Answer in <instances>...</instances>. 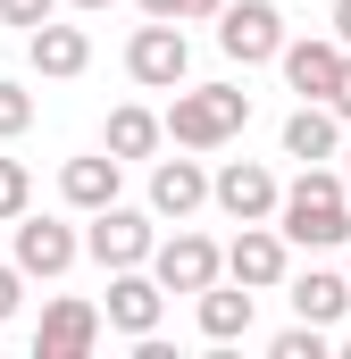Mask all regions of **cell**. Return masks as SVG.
Returning <instances> with one entry per match:
<instances>
[{
    "label": "cell",
    "mask_w": 351,
    "mask_h": 359,
    "mask_svg": "<svg viewBox=\"0 0 351 359\" xmlns=\"http://www.w3.org/2000/svg\"><path fill=\"white\" fill-rule=\"evenodd\" d=\"M243 126H251V92H234V84L176 92V109L159 117V134H168L176 151H226Z\"/></svg>",
    "instance_id": "2"
},
{
    "label": "cell",
    "mask_w": 351,
    "mask_h": 359,
    "mask_svg": "<svg viewBox=\"0 0 351 359\" xmlns=\"http://www.w3.org/2000/svg\"><path fill=\"white\" fill-rule=\"evenodd\" d=\"M25 126H34V92H25V84H0V142H17Z\"/></svg>",
    "instance_id": "21"
},
{
    "label": "cell",
    "mask_w": 351,
    "mask_h": 359,
    "mask_svg": "<svg viewBox=\"0 0 351 359\" xmlns=\"http://www.w3.org/2000/svg\"><path fill=\"white\" fill-rule=\"evenodd\" d=\"M276 234L301 243V251H335L351 243V192L335 168H301V176L276 192Z\"/></svg>",
    "instance_id": "1"
},
{
    "label": "cell",
    "mask_w": 351,
    "mask_h": 359,
    "mask_svg": "<svg viewBox=\"0 0 351 359\" xmlns=\"http://www.w3.org/2000/svg\"><path fill=\"white\" fill-rule=\"evenodd\" d=\"M25 201H34L25 159H0V226H17V217H25Z\"/></svg>",
    "instance_id": "20"
},
{
    "label": "cell",
    "mask_w": 351,
    "mask_h": 359,
    "mask_svg": "<svg viewBox=\"0 0 351 359\" xmlns=\"http://www.w3.org/2000/svg\"><path fill=\"white\" fill-rule=\"evenodd\" d=\"M143 268L159 276V292H201V284H218V243L209 234H168V243H151Z\"/></svg>",
    "instance_id": "10"
},
{
    "label": "cell",
    "mask_w": 351,
    "mask_h": 359,
    "mask_svg": "<svg viewBox=\"0 0 351 359\" xmlns=\"http://www.w3.org/2000/svg\"><path fill=\"white\" fill-rule=\"evenodd\" d=\"M343 192H351V142H343Z\"/></svg>",
    "instance_id": "30"
},
{
    "label": "cell",
    "mask_w": 351,
    "mask_h": 359,
    "mask_svg": "<svg viewBox=\"0 0 351 359\" xmlns=\"http://www.w3.org/2000/svg\"><path fill=\"white\" fill-rule=\"evenodd\" d=\"M92 343H100V301H76V292H59L34 326V359H92Z\"/></svg>",
    "instance_id": "8"
},
{
    "label": "cell",
    "mask_w": 351,
    "mask_h": 359,
    "mask_svg": "<svg viewBox=\"0 0 351 359\" xmlns=\"http://www.w3.org/2000/svg\"><path fill=\"white\" fill-rule=\"evenodd\" d=\"M42 17H59V0H0V25H17V34H34Z\"/></svg>",
    "instance_id": "23"
},
{
    "label": "cell",
    "mask_w": 351,
    "mask_h": 359,
    "mask_svg": "<svg viewBox=\"0 0 351 359\" xmlns=\"http://www.w3.org/2000/svg\"><path fill=\"white\" fill-rule=\"evenodd\" d=\"M117 176H126V168H117L109 151H92V159H67V168H59V201L92 217V209H109V201H117Z\"/></svg>",
    "instance_id": "16"
},
{
    "label": "cell",
    "mask_w": 351,
    "mask_h": 359,
    "mask_svg": "<svg viewBox=\"0 0 351 359\" xmlns=\"http://www.w3.org/2000/svg\"><path fill=\"white\" fill-rule=\"evenodd\" d=\"M25 59H34V76L67 84V76H84V67H92V34H84V25H59V17H42V25L25 34Z\"/></svg>",
    "instance_id": "11"
},
{
    "label": "cell",
    "mask_w": 351,
    "mask_h": 359,
    "mask_svg": "<svg viewBox=\"0 0 351 359\" xmlns=\"http://www.w3.org/2000/svg\"><path fill=\"white\" fill-rule=\"evenodd\" d=\"M335 42L351 50V0H335Z\"/></svg>",
    "instance_id": "27"
},
{
    "label": "cell",
    "mask_w": 351,
    "mask_h": 359,
    "mask_svg": "<svg viewBox=\"0 0 351 359\" xmlns=\"http://www.w3.org/2000/svg\"><path fill=\"white\" fill-rule=\"evenodd\" d=\"M151 209H126V201H109V209H92V226H84V251L100 259V268H143L151 259Z\"/></svg>",
    "instance_id": "6"
},
{
    "label": "cell",
    "mask_w": 351,
    "mask_h": 359,
    "mask_svg": "<svg viewBox=\"0 0 351 359\" xmlns=\"http://www.w3.org/2000/svg\"><path fill=\"white\" fill-rule=\"evenodd\" d=\"M326 109H335V117L351 126V50H343V76H335V92H326Z\"/></svg>",
    "instance_id": "25"
},
{
    "label": "cell",
    "mask_w": 351,
    "mask_h": 359,
    "mask_svg": "<svg viewBox=\"0 0 351 359\" xmlns=\"http://www.w3.org/2000/svg\"><path fill=\"white\" fill-rule=\"evenodd\" d=\"M17 301H25V268H17V259H8V268H0V318H8V309H17Z\"/></svg>",
    "instance_id": "24"
},
{
    "label": "cell",
    "mask_w": 351,
    "mask_h": 359,
    "mask_svg": "<svg viewBox=\"0 0 351 359\" xmlns=\"http://www.w3.org/2000/svg\"><path fill=\"white\" fill-rule=\"evenodd\" d=\"M67 8H84V17H100V8H117V0H67Z\"/></svg>",
    "instance_id": "29"
},
{
    "label": "cell",
    "mask_w": 351,
    "mask_h": 359,
    "mask_svg": "<svg viewBox=\"0 0 351 359\" xmlns=\"http://www.w3.org/2000/svg\"><path fill=\"white\" fill-rule=\"evenodd\" d=\"M159 142H168V134H159L151 109H109V126H100V151H109L117 168H126V159H151Z\"/></svg>",
    "instance_id": "19"
},
{
    "label": "cell",
    "mask_w": 351,
    "mask_h": 359,
    "mask_svg": "<svg viewBox=\"0 0 351 359\" xmlns=\"http://www.w3.org/2000/svg\"><path fill=\"white\" fill-rule=\"evenodd\" d=\"M276 67H284V84L301 92V100H326L335 76H343V42H284Z\"/></svg>",
    "instance_id": "14"
},
{
    "label": "cell",
    "mask_w": 351,
    "mask_h": 359,
    "mask_svg": "<svg viewBox=\"0 0 351 359\" xmlns=\"http://www.w3.org/2000/svg\"><path fill=\"white\" fill-rule=\"evenodd\" d=\"M218 276H234L243 292H276V284L293 276V243H284V234L260 217V226H243V234L218 251Z\"/></svg>",
    "instance_id": "5"
},
{
    "label": "cell",
    "mask_w": 351,
    "mask_h": 359,
    "mask_svg": "<svg viewBox=\"0 0 351 359\" xmlns=\"http://www.w3.org/2000/svg\"><path fill=\"white\" fill-rule=\"evenodd\" d=\"M143 17H176V0H143Z\"/></svg>",
    "instance_id": "28"
},
{
    "label": "cell",
    "mask_w": 351,
    "mask_h": 359,
    "mask_svg": "<svg viewBox=\"0 0 351 359\" xmlns=\"http://www.w3.org/2000/svg\"><path fill=\"white\" fill-rule=\"evenodd\" d=\"M201 201H209L201 159H159V168H151V217H176V226H184Z\"/></svg>",
    "instance_id": "15"
},
{
    "label": "cell",
    "mask_w": 351,
    "mask_h": 359,
    "mask_svg": "<svg viewBox=\"0 0 351 359\" xmlns=\"http://www.w3.org/2000/svg\"><path fill=\"white\" fill-rule=\"evenodd\" d=\"M218 8H226V0H176V25H209Z\"/></svg>",
    "instance_id": "26"
},
{
    "label": "cell",
    "mask_w": 351,
    "mask_h": 359,
    "mask_svg": "<svg viewBox=\"0 0 351 359\" xmlns=\"http://www.w3.org/2000/svg\"><path fill=\"white\" fill-rule=\"evenodd\" d=\"M343 151V117L326 109V100H301L293 117H284V159H301V168H326Z\"/></svg>",
    "instance_id": "13"
},
{
    "label": "cell",
    "mask_w": 351,
    "mask_h": 359,
    "mask_svg": "<svg viewBox=\"0 0 351 359\" xmlns=\"http://www.w3.org/2000/svg\"><path fill=\"white\" fill-rule=\"evenodd\" d=\"M201 334L209 343H243L251 334V292L226 276V284H201Z\"/></svg>",
    "instance_id": "18"
},
{
    "label": "cell",
    "mask_w": 351,
    "mask_h": 359,
    "mask_svg": "<svg viewBox=\"0 0 351 359\" xmlns=\"http://www.w3.org/2000/svg\"><path fill=\"white\" fill-rule=\"evenodd\" d=\"M293 284V318H310V326H335L351 309V276H335V268H310V276H284Z\"/></svg>",
    "instance_id": "17"
},
{
    "label": "cell",
    "mask_w": 351,
    "mask_h": 359,
    "mask_svg": "<svg viewBox=\"0 0 351 359\" xmlns=\"http://www.w3.org/2000/svg\"><path fill=\"white\" fill-rule=\"evenodd\" d=\"M209 25H218V50H226L234 67H267V59L284 50V17H276V0H226Z\"/></svg>",
    "instance_id": "3"
},
{
    "label": "cell",
    "mask_w": 351,
    "mask_h": 359,
    "mask_svg": "<svg viewBox=\"0 0 351 359\" xmlns=\"http://www.w3.org/2000/svg\"><path fill=\"white\" fill-rule=\"evenodd\" d=\"M276 359H326V326H310V318L284 326V334H276Z\"/></svg>",
    "instance_id": "22"
},
{
    "label": "cell",
    "mask_w": 351,
    "mask_h": 359,
    "mask_svg": "<svg viewBox=\"0 0 351 359\" xmlns=\"http://www.w3.org/2000/svg\"><path fill=\"white\" fill-rule=\"evenodd\" d=\"M159 318H168V292H159V276L143 268H109V301H100V326H117V334H159Z\"/></svg>",
    "instance_id": "7"
},
{
    "label": "cell",
    "mask_w": 351,
    "mask_h": 359,
    "mask_svg": "<svg viewBox=\"0 0 351 359\" xmlns=\"http://www.w3.org/2000/svg\"><path fill=\"white\" fill-rule=\"evenodd\" d=\"M276 192H284V184L267 176L260 159H226V168L209 176V201H218L234 226H260V217H276Z\"/></svg>",
    "instance_id": "9"
},
{
    "label": "cell",
    "mask_w": 351,
    "mask_h": 359,
    "mask_svg": "<svg viewBox=\"0 0 351 359\" xmlns=\"http://www.w3.org/2000/svg\"><path fill=\"white\" fill-rule=\"evenodd\" d=\"M184 67H192V42H184L176 17L134 25V42H126V76H134L143 92H176V84H184Z\"/></svg>",
    "instance_id": "4"
},
{
    "label": "cell",
    "mask_w": 351,
    "mask_h": 359,
    "mask_svg": "<svg viewBox=\"0 0 351 359\" xmlns=\"http://www.w3.org/2000/svg\"><path fill=\"white\" fill-rule=\"evenodd\" d=\"M76 251H84L76 226H59V217H17V268L25 276H67Z\"/></svg>",
    "instance_id": "12"
}]
</instances>
